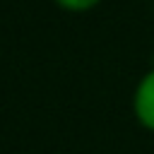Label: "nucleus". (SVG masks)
Returning a JSON list of instances; mask_svg holds the SVG:
<instances>
[{"instance_id":"nucleus-2","label":"nucleus","mask_w":154,"mask_h":154,"mask_svg":"<svg viewBox=\"0 0 154 154\" xmlns=\"http://www.w3.org/2000/svg\"><path fill=\"white\" fill-rule=\"evenodd\" d=\"M99 2H101V0H55V5H58L60 10H65V12H77V14L94 10Z\"/></svg>"},{"instance_id":"nucleus-1","label":"nucleus","mask_w":154,"mask_h":154,"mask_svg":"<svg viewBox=\"0 0 154 154\" xmlns=\"http://www.w3.org/2000/svg\"><path fill=\"white\" fill-rule=\"evenodd\" d=\"M132 116L140 128L154 132V65L137 79L132 91Z\"/></svg>"}]
</instances>
